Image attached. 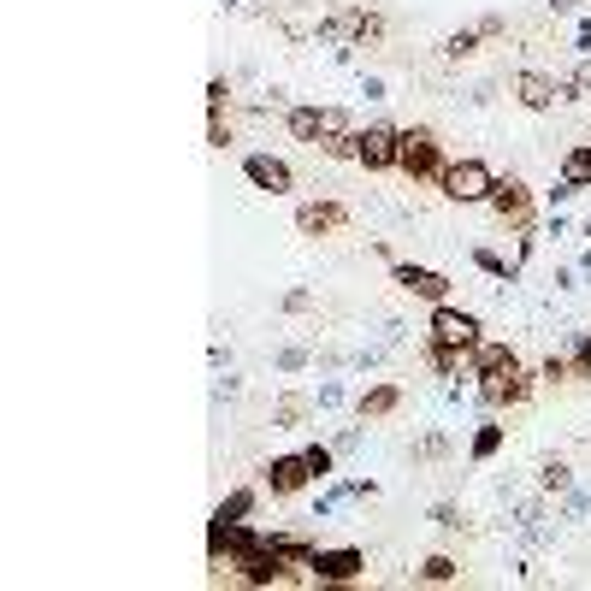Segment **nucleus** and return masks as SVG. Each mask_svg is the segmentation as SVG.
Here are the masks:
<instances>
[{
	"label": "nucleus",
	"mask_w": 591,
	"mask_h": 591,
	"mask_svg": "<svg viewBox=\"0 0 591 591\" xmlns=\"http://www.w3.org/2000/svg\"><path fill=\"white\" fill-rule=\"evenodd\" d=\"M461 568L450 562V556H426V568H420V580H432V586H450Z\"/></svg>",
	"instance_id": "obj_20"
},
{
	"label": "nucleus",
	"mask_w": 591,
	"mask_h": 591,
	"mask_svg": "<svg viewBox=\"0 0 591 591\" xmlns=\"http://www.w3.org/2000/svg\"><path fill=\"white\" fill-rule=\"evenodd\" d=\"M444 166H450V160H444L438 136L426 131V125H408V131H402V142H396V172H402V178H414V184L432 178V184H438Z\"/></svg>",
	"instance_id": "obj_1"
},
{
	"label": "nucleus",
	"mask_w": 591,
	"mask_h": 591,
	"mask_svg": "<svg viewBox=\"0 0 591 591\" xmlns=\"http://www.w3.org/2000/svg\"><path fill=\"white\" fill-rule=\"evenodd\" d=\"M302 456H308V467H314V479H326V473H331V450L314 444V450H302Z\"/></svg>",
	"instance_id": "obj_27"
},
{
	"label": "nucleus",
	"mask_w": 591,
	"mask_h": 591,
	"mask_svg": "<svg viewBox=\"0 0 591 591\" xmlns=\"http://www.w3.org/2000/svg\"><path fill=\"white\" fill-rule=\"evenodd\" d=\"M308 574H314V586H349V580H361L367 574V556L361 550H314L308 556Z\"/></svg>",
	"instance_id": "obj_4"
},
{
	"label": "nucleus",
	"mask_w": 591,
	"mask_h": 591,
	"mask_svg": "<svg viewBox=\"0 0 591 591\" xmlns=\"http://www.w3.org/2000/svg\"><path fill=\"white\" fill-rule=\"evenodd\" d=\"M225 107H231V83L213 77V83H207V113H225Z\"/></svg>",
	"instance_id": "obj_24"
},
{
	"label": "nucleus",
	"mask_w": 591,
	"mask_h": 591,
	"mask_svg": "<svg viewBox=\"0 0 591 591\" xmlns=\"http://www.w3.org/2000/svg\"><path fill=\"white\" fill-rule=\"evenodd\" d=\"M544 485H556V491H562V485H568V467H562V461H544Z\"/></svg>",
	"instance_id": "obj_29"
},
{
	"label": "nucleus",
	"mask_w": 591,
	"mask_h": 591,
	"mask_svg": "<svg viewBox=\"0 0 591 591\" xmlns=\"http://www.w3.org/2000/svg\"><path fill=\"white\" fill-rule=\"evenodd\" d=\"M249 509H255V491H231V497L219 503V521H243Z\"/></svg>",
	"instance_id": "obj_22"
},
{
	"label": "nucleus",
	"mask_w": 591,
	"mask_h": 591,
	"mask_svg": "<svg viewBox=\"0 0 591 591\" xmlns=\"http://www.w3.org/2000/svg\"><path fill=\"white\" fill-rule=\"evenodd\" d=\"M574 379H591V331H586V343H580V355H574Z\"/></svg>",
	"instance_id": "obj_28"
},
{
	"label": "nucleus",
	"mask_w": 591,
	"mask_h": 591,
	"mask_svg": "<svg viewBox=\"0 0 591 591\" xmlns=\"http://www.w3.org/2000/svg\"><path fill=\"white\" fill-rule=\"evenodd\" d=\"M207 142H213V148H225V142H231V125H225V113H207Z\"/></svg>",
	"instance_id": "obj_26"
},
{
	"label": "nucleus",
	"mask_w": 591,
	"mask_h": 591,
	"mask_svg": "<svg viewBox=\"0 0 591 591\" xmlns=\"http://www.w3.org/2000/svg\"><path fill=\"white\" fill-rule=\"evenodd\" d=\"M426 343L473 355V349H479V320H473L467 308H450V302H438V308H432V326H426Z\"/></svg>",
	"instance_id": "obj_3"
},
{
	"label": "nucleus",
	"mask_w": 591,
	"mask_h": 591,
	"mask_svg": "<svg viewBox=\"0 0 591 591\" xmlns=\"http://www.w3.org/2000/svg\"><path fill=\"white\" fill-rule=\"evenodd\" d=\"M243 172H249V184L266 190V196H290V190H296V172H290L278 154H249V160H243Z\"/></svg>",
	"instance_id": "obj_8"
},
{
	"label": "nucleus",
	"mask_w": 591,
	"mask_h": 591,
	"mask_svg": "<svg viewBox=\"0 0 591 591\" xmlns=\"http://www.w3.org/2000/svg\"><path fill=\"white\" fill-rule=\"evenodd\" d=\"M515 95H521V107L544 113V107H556V101H562V83H556V77H544V71H521V77H515Z\"/></svg>",
	"instance_id": "obj_11"
},
{
	"label": "nucleus",
	"mask_w": 591,
	"mask_h": 591,
	"mask_svg": "<svg viewBox=\"0 0 591 591\" xmlns=\"http://www.w3.org/2000/svg\"><path fill=\"white\" fill-rule=\"evenodd\" d=\"M497 450H503V426H497V420H485V426L473 432V456L485 461V456H497Z\"/></svg>",
	"instance_id": "obj_18"
},
{
	"label": "nucleus",
	"mask_w": 591,
	"mask_h": 591,
	"mask_svg": "<svg viewBox=\"0 0 591 591\" xmlns=\"http://www.w3.org/2000/svg\"><path fill=\"white\" fill-rule=\"evenodd\" d=\"M320 154H331V160H355V131H337L320 142Z\"/></svg>",
	"instance_id": "obj_23"
},
{
	"label": "nucleus",
	"mask_w": 591,
	"mask_h": 591,
	"mask_svg": "<svg viewBox=\"0 0 591 591\" xmlns=\"http://www.w3.org/2000/svg\"><path fill=\"white\" fill-rule=\"evenodd\" d=\"M391 278L402 284V290H408V296H420V302H432V308H438V302H450V278H444V272H432V266L396 261V266H391Z\"/></svg>",
	"instance_id": "obj_6"
},
{
	"label": "nucleus",
	"mask_w": 591,
	"mask_h": 591,
	"mask_svg": "<svg viewBox=\"0 0 591 591\" xmlns=\"http://www.w3.org/2000/svg\"><path fill=\"white\" fill-rule=\"evenodd\" d=\"M308 479H314L308 456H278L272 467H266V491H272V497H296Z\"/></svg>",
	"instance_id": "obj_10"
},
{
	"label": "nucleus",
	"mask_w": 591,
	"mask_h": 591,
	"mask_svg": "<svg viewBox=\"0 0 591 591\" xmlns=\"http://www.w3.org/2000/svg\"><path fill=\"white\" fill-rule=\"evenodd\" d=\"M284 125H290L296 142L320 148V136H326V107H290V113H284Z\"/></svg>",
	"instance_id": "obj_12"
},
{
	"label": "nucleus",
	"mask_w": 591,
	"mask_h": 591,
	"mask_svg": "<svg viewBox=\"0 0 591 591\" xmlns=\"http://www.w3.org/2000/svg\"><path fill=\"white\" fill-rule=\"evenodd\" d=\"M479 42H485V36H479V24H473V30H456V36L444 42V60H467V54H473Z\"/></svg>",
	"instance_id": "obj_19"
},
{
	"label": "nucleus",
	"mask_w": 591,
	"mask_h": 591,
	"mask_svg": "<svg viewBox=\"0 0 591 591\" xmlns=\"http://www.w3.org/2000/svg\"><path fill=\"white\" fill-rule=\"evenodd\" d=\"M266 544H272V550H284V556H290V562H302V568H308V556L320 550V544H314V538H302V532H266Z\"/></svg>",
	"instance_id": "obj_15"
},
{
	"label": "nucleus",
	"mask_w": 591,
	"mask_h": 591,
	"mask_svg": "<svg viewBox=\"0 0 591 591\" xmlns=\"http://www.w3.org/2000/svg\"><path fill=\"white\" fill-rule=\"evenodd\" d=\"M426 361H432V373H444V379L467 367V355H461V349H438V343H426Z\"/></svg>",
	"instance_id": "obj_17"
},
{
	"label": "nucleus",
	"mask_w": 591,
	"mask_h": 591,
	"mask_svg": "<svg viewBox=\"0 0 591 591\" xmlns=\"http://www.w3.org/2000/svg\"><path fill=\"white\" fill-rule=\"evenodd\" d=\"M438 190L450 201H461V207H473V201H491V190H497V172L485 166V160H450L444 166V178H438Z\"/></svg>",
	"instance_id": "obj_2"
},
{
	"label": "nucleus",
	"mask_w": 591,
	"mask_h": 591,
	"mask_svg": "<svg viewBox=\"0 0 591 591\" xmlns=\"http://www.w3.org/2000/svg\"><path fill=\"white\" fill-rule=\"evenodd\" d=\"M562 184H574V190H586L591 184V142H580V148L562 154Z\"/></svg>",
	"instance_id": "obj_13"
},
{
	"label": "nucleus",
	"mask_w": 591,
	"mask_h": 591,
	"mask_svg": "<svg viewBox=\"0 0 591 591\" xmlns=\"http://www.w3.org/2000/svg\"><path fill=\"white\" fill-rule=\"evenodd\" d=\"M296 225H302V237H326V231L349 225V207L343 201H302L296 207Z\"/></svg>",
	"instance_id": "obj_9"
},
{
	"label": "nucleus",
	"mask_w": 591,
	"mask_h": 591,
	"mask_svg": "<svg viewBox=\"0 0 591 591\" xmlns=\"http://www.w3.org/2000/svg\"><path fill=\"white\" fill-rule=\"evenodd\" d=\"M538 379H544V385H562V379H574V361H562V355H550Z\"/></svg>",
	"instance_id": "obj_25"
},
{
	"label": "nucleus",
	"mask_w": 591,
	"mask_h": 591,
	"mask_svg": "<svg viewBox=\"0 0 591 591\" xmlns=\"http://www.w3.org/2000/svg\"><path fill=\"white\" fill-rule=\"evenodd\" d=\"M503 225H532V190H526L521 178H497V190H491V201H485Z\"/></svg>",
	"instance_id": "obj_7"
},
{
	"label": "nucleus",
	"mask_w": 591,
	"mask_h": 591,
	"mask_svg": "<svg viewBox=\"0 0 591 591\" xmlns=\"http://www.w3.org/2000/svg\"><path fill=\"white\" fill-rule=\"evenodd\" d=\"M396 142H402V131H391V125L355 131V166H367V172H396Z\"/></svg>",
	"instance_id": "obj_5"
},
{
	"label": "nucleus",
	"mask_w": 591,
	"mask_h": 591,
	"mask_svg": "<svg viewBox=\"0 0 591 591\" xmlns=\"http://www.w3.org/2000/svg\"><path fill=\"white\" fill-rule=\"evenodd\" d=\"M562 101H591V60L562 77Z\"/></svg>",
	"instance_id": "obj_16"
},
{
	"label": "nucleus",
	"mask_w": 591,
	"mask_h": 591,
	"mask_svg": "<svg viewBox=\"0 0 591 591\" xmlns=\"http://www.w3.org/2000/svg\"><path fill=\"white\" fill-rule=\"evenodd\" d=\"M272 420H278V426H296V420H308V396H284V402L272 408Z\"/></svg>",
	"instance_id": "obj_21"
},
{
	"label": "nucleus",
	"mask_w": 591,
	"mask_h": 591,
	"mask_svg": "<svg viewBox=\"0 0 591 591\" xmlns=\"http://www.w3.org/2000/svg\"><path fill=\"white\" fill-rule=\"evenodd\" d=\"M396 402H402L396 385H373V391L361 396V420H385V414H396Z\"/></svg>",
	"instance_id": "obj_14"
}]
</instances>
